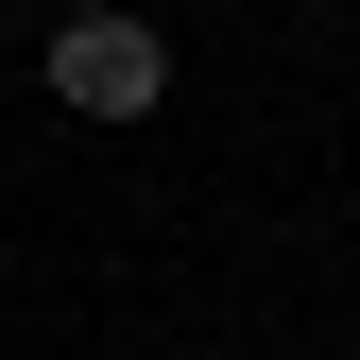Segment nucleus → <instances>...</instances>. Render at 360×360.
Masks as SVG:
<instances>
[{
    "instance_id": "1",
    "label": "nucleus",
    "mask_w": 360,
    "mask_h": 360,
    "mask_svg": "<svg viewBox=\"0 0 360 360\" xmlns=\"http://www.w3.org/2000/svg\"><path fill=\"white\" fill-rule=\"evenodd\" d=\"M34 86H52L69 120H155V103H172V34H155V18H52Z\"/></svg>"
},
{
    "instance_id": "2",
    "label": "nucleus",
    "mask_w": 360,
    "mask_h": 360,
    "mask_svg": "<svg viewBox=\"0 0 360 360\" xmlns=\"http://www.w3.org/2000/svg\"><path fill=\"white\" fill-rule=\"evenodd\" d=\"M69 18H138V0H69Z\"/></svg>"
}]
</instances>
